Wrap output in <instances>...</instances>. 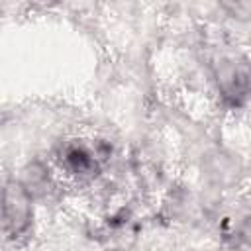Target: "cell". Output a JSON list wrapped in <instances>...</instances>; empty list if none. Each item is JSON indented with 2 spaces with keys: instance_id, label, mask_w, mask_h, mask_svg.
<instances>
[{
  "instance_id": "obj_5",
  "label": "cell",
  "mask_w": 251,
  "mask_h": 251,
  "mask_svg": "<svg viewBox=\"0 0 251 251\" xmlns=\"http://www.w3.org/2000/svg\"><path fill=\"white\" fill-rule=\"evenodd\" d=\"M222 251H251V239H247L243 233H233L224 239Z\"/></svg>"
},
{
  "instance_id": "obj_4",
  "label": "cell",
  "mask_w": 251,
  "mask_h": 251,
  "mask_svg": "<svg viewBox=\"0 0 251 251\" xmlns=\"http://www.w3.org/2000/svg\"><path fill=\"white\" fill-rule=\"evenodd\" d=\"M104 237L110 241V245H114V243H126V239L127 237H135V229H133V226H131V222L126 218V216H116V218H112L108 224H106V227H104Z\"/></svg>"
},
{
  "instance_id": "obj_3",
  "label": "cell",
  "mask_w": 251,
  "mask_h": 251,
  "mask_svg": "<svg viewBox=\"0 0 251 251\" xmlns=\"http://www.w3.org/2000/svg\"><path fill=\"white\" fill-rule=\"evenodd\" d=\"M216 84L226 104L239 106L251 92V67L237 57L222 59L216 69Z\"/></svg>"
},
{
  "instance_id": "obj_2",
  "label": "cell",
  "mask_w": 251,
  "mask_h": 251,
  "mask_svg": "<svg viewBox=\"0 0 251 251\" xmlns=\"http://www.w3.org/2000/svg\"><path fill=\"white\" fill-rule=\"evenodd\" d=\"M55 161L61 173H65L69 178L76 182H88L98 176L102 159L92 145L80 139H69L59 145L55 153Z\"/></svg>"
},
{
  "instance_id": "obj_1",
  "label": "cell",
  "mask_w": 251,
  "mask_h": 251,
  "mask_svg": "<svg viewBox=\"0 0 251 251\" xmlns=\"http://www.w3.org/2000/svg\"><path fill=\"white\" fill-rule=\"evenodd\" d=\"M33 196L22 184V180H8L4 184V206H2V229L8 241H22L29 235L33 222Z\"/></svg>"
}]
</instances>
